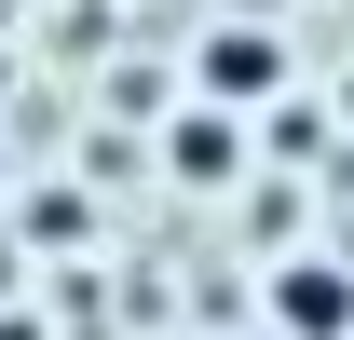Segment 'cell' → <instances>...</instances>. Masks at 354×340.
Returning a JSON list of instances; mask_svg holds the SVG:
<instances>
[{
	"instance_id": "obj_3",
	"label": "cell",
	"mask_w": 354,
	"mask_h": 340,
	"mask_svg": "<svg viewBox=\"0 0 354 340\" xmlns=\"http://www.w3.org/2000/svg\"><path fill=\"white\" fill-rule=\"evenodd\" d=\"M164 164L191 177V191H232V177L259 164V136H245V109H218V95H205V109H191V123L164 136Z\"/></svg>"
},
{
	"instance_id": "obj_2",
	"label": "cell",
	"mask_w": 354,
	"mask_h": 340,
	"mask_svg": "<svg viewBox=\"0 0 354 340\" xmlns=\"http://www.w3.org/2000/svg\"><path fill=\"white\" fill-rule=\"evenodd\" d=\"M191 82L218 95V109H245V123H259L272 95H286V41H272V28H205V55H191Z\"/></svg>"
},
{
	"instance_id": "obj_4",
	"label": "cell",
	"mask_w": 354,
	"mask_h": 340,
	"mask_svg": "<svg viewBox=\"0 0 354 340\" xmlns=\"http://www.w3.org/2000/svg\"><path fill=\"white\" fill-rule=\"evenodd\" d=\"M0 191H14V136H0Z\"/></svg>"
},
{
	"instance_id": "obj_1",
	"label": "cell",
	"mask_w": 354,
	"mask_h": 340,
	"mask_svg": "<svg viewBox=\"0 0 354 340\" xmlns=\"http://www.w3.org/2000/svg\"><path fill=\"white\" fill-rule=\"evenodd\" d=\"M272 340H354V245H286L272 258Z\"/></svg>"
}]
</instances>
